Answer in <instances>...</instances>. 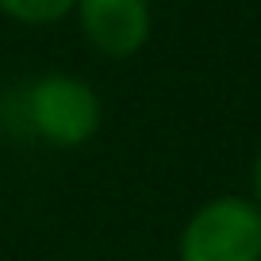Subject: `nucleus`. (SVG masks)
Instances as JSON below:
<instances>
[{"instance_id": "obj_4", "label": "nucleus", "mask_w": 261, "mask_h": 261, "mask_svg": "<svg viewBox=\"0 0 261 261\" xmlns=\"http://www.w3.org/2000/svg\"><path fill=\"white\" fill-rule=\"evenodd\" d=\"M77 0H0V12L16 23H27V27H46V23H58L73 12Z\"/></svg>"}, {"instance_id": "obj_3", "label": "nucleus", "mask_w": 261, "mask_h": 261, "mask_svg": "<svg viewBox=\"0 0 261 261\" xmlns=\"http://www.w3.org/2000/svg\"><path fill=\"white\" fill-rule=\"evenodd\" d=\"M81 35L104 58H130L150 39V0H77Z\"/></svg>"}, {"instance_id": "obj_2", "label": "nucleus", "mask_w": 261, "mask_h": 261, "mask_svg": "<svg viewBox=\"0 0 261 261\" xmlns=\"http://www.w3.org/2000/svg\"><path fill=\"white\" fill-rule=\"evenodd\" d=\"M180 261H261V207L246 196H215L188 215Z\"/></svg>"}, {"instance_id": "obj_1", "label": "nucleus", "mask_w": 261, "mask_h": 261, "mask_svg": "<svg viewBox=\"0 0 261 261\" xmlns=\"http://www.w3.org/2000/svg\"><path fill=\"white\" fill-rule=\"evenodd\" d=\"M19 104H23L27 130L62 150L85 146L104 119V108H100V96L92 92V85L69 73H46L31 81Z\"/></svg>"}, {"instance_id": "obj_5", "label": "nucleus", "mask_w": 261, "mask_h": 261, "mask_svg": "<svg viewBox=\"0 0 261 261\" xmlns=\"http://www.w3.org/2000/svg\"><path fill=\"white\" fill-rule=\"evenodd\" d=\"M250 188H253V204L261 207V150H257V158H253V169H250Z\"/></svg>"}]
</instances>
